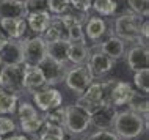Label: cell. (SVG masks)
<instances>
[{"mask_svg":"<svg viewBox=\"0 0 149 140\" xmlns=\"http://www.w3.org/2000/svg\"><path fill=\"white\" fill-rule=\"evenodd\" d=\"M0 140H2V139H0Z\"/></svg>","mask_w":149,"mask_h":140,"instance_id":"obj_44","label":"cell"},{"mask_svg":"<svg viewBox=\"0 0 149 140\" xmlns=\"http://www.w3.org/2000/svg\"><path fill=\"white\" fill-rule=\"evenodd\" d=\"M44 123L47 125H54L58 127H64V121H66V107H58V109L49 110L42 115Z\"/></svg>","mask_w":149,"mask_h":140,"instance_id":"obj_28","label":"cell"},{"mask_svg":"<svg viewBox=\"0 0 149 140\" xmlns=\"http://www.w3.org/2000/svg\"><path fill=\"white\" fill-rule=\"evenodd\" d=\"M68 41L86 44V36L83 32V25H69L68 27Z\"/></svg>","mask_w":149,"mask_h":140,"instance_id":"obj_35","label":"cell"},{"mask_svg":"<svg viewBox=\"0 0 149 140\" xmlns=\"http://www.w3.org/2000/svg\"><path fill=\"white\" fill-rule=\"evenodd\" d=\"M19 106V94L0 87V115H13Z\"/></svg>","mask_w":149,"mask_h":140,"instance_id":"obj_23","label":"cell"},{"mask_svg":"<svg viewBox=\"0 0 149 140\" xmlns=\"http://www.w3.org/2000/svg\"><path fill=\"white\" fill-rule=\"evenodd\" d=\"M83 32L88 39H91V43H100L104 38V35L108 32V24L104 18L100 16H88L85 25H83Z\"/></svg>","mask_w":149,"mask_h":140,"instance_id":"obj_15","label":"cell"},{"mask_svg":"<svg viewBox=\"0 0 149 140\" xmlns=\"http://www.w3.org/2000/svg\"><path fill=\"white\" fill-rule=\"evenodd\" d=\"M16 113H17V120L19 123H24L27 120H31L35 117H38V109L30 102H19L17 109H16Z\"/></svg>","mask_w":149,"mask_h":140,"instance_id":"obj_29","label":"cell"},{"mask_svg":"<svg viewBox=\"0 0 149 140\" xmlns=\"http://www.w3.org/2000/svg\"><path fill=\"white\" fill-rule=\"evenodd\" d=\"M50 19H52V14L49 11H39V13L29 14L25 18V21H27V27L31 32H35L38 35H42L47 30V27H49Z\"/></svg>","mask_w":149,"mask_h":140,"instance_id":"obj_22","label":"cell"},{"mask_svg":"<svg viewBox=\"0 0 149 140\" xmlns=\"http://www.w3.org/2000/svg\"><path fill=\"white\" fill-rule=\"evenodd\" d=\"M27 21L17 18H2L0 19V30L8 39H22L27 32Z\"/></svg>","mask_w":149,"mask_h":140,"instance_id":"obj_16","label":"cell"},{"mask_svg":"<svg viewBox=\"0 0 149 140\" xmlns=\"http://www.w3.org/2000/svg\"><path fill=\"white\" fill-rule=\"evenodd\" d=\"M121 0H94L91 10L100 16H113L119 11Z\"/></svg>","mask_w":149,"mask_h":140,"instance_id":"obj_26","label":"cell"},{"mask_svg":"<svg viewBox=\"0 0 149 140\" xmlns=\"http://www.w3.org/2000/svg\"><path fill=\"white\" fill-rule=\"evenodd\" d=\"M42 123H44L42 117H41V115H38V117H35L31 120H27V121H24V123H19V126H21V129H22L24 134H29L30 137H35V135L41 131Z\"/></svg>","mask_w":149,"mask_h":140,"instance_id":"obj_30","label":"cell"},{"mask_svg":"<svg viewBox=\"0 0 149 140\" xmlns=\"http://www.w3.org/2000/svg\"><path fill=\"white\" fill-rule=\"evenodd\" d=\"M47 6L52 16H61L71 8V0H47Z\"/></svg>","mask_w":149,"mask_h":140,"instance_id":"obj_32","label":"cell"},{"mask_svg":"<svg viewBox=\"0 0 149 140\" xmlns=\"http://www.w3.org/2000/svg\"><path fill=\"white\" fill-rule=\"evenodd\" d=\"M16 121L10 117H5V115H0V139L8 137V135L16 132Z\"/></svg>","mask_w":149,"mask_h":140,"instance_id":"obj_36","label":"cell"},{"mask_svg":"<svg viewBox=\"0 0 149 140\" xmlns=\"http://www.w3.org/2000/svg\"><path fill=\"white\" fill-rule=\"evenodd\" d=\"M0 60L3 65H22V43L21 39H6L0 47Z\"/></svg>","mask_w":149,"mask_h":140,"instance_id":"obj_14","label":"cell"},{"mask_svg":"<svg viewBox=\"0 0 149 140\" xmlns=\"http://www.w3.org/2000/svg\"><path fill=\"white\" fill-rule=\"evenodd\" d=\"M134 82H135L136 90H140L144 94H148L149 93V69L136 71L134 76Z\"/></svg>","mask_w":149,"mask_h":140,"instance_id":"obj_33","label":"cell"},{"mask_svg":"<svg viewBox=\"0 0 149 140\" xmlns=\"http://www.w3.org/2000/svg\"><path fill=\"white\" fill-rule=\"evenodd\" d=\"M24 63L22 65H3L0 69L2 87L13 93L21 94L24 90Z\"/></svg>","mask_w":149,"mask_h":140,"instance_id":"obj_6","label":"cell"},{"mask_svg":"<svg viewBox=\"0 0 149 140\" xmlns=\"http://www.w3.org/2000/svg\"><path fill=\"white\" fill-rule=\"evenodd\" d=\"M2 140H31L30 137H27V135H17V134H11L8 135V137H3Z\"/></svg>","mask_w":149,"mask_h":140,"instance_id":"obj_40","label":"cell"},{"mask_svg":"<svg viewBox=\"0 0 149 140\" xmlns=\"http://www.w3.org/2000/svg\"><path fill=\"white\" fill-rule=\"evenodd\" d=\"M6 39H8V38H6V36H5V35H3V33H2V30H0V47H2V46H3V43H5V41H6Z\"/></svg>","mask_w":149,"mask_h":140,"instance_id":"obj_41","label":"cell"},{"mask_svg":"<svg viewBox=\"0 0 149 140\" xmlns=\"http://www.w3.org/2000/svg\"><path fill=\"white\" fill-rule=\"evenodd\" d=\"M64 137H66L64 127H58V126H54V125L42 123L41 131L31 139L33 140H64Z\"/></svg>","mask_w":149,"mask_h":140,"instance_id":"obj_25","label":"cell"},{"mask_svg":"<svg viewBox=\"0 0 149 140\" xmlns=\"http://www.w3.org/2000/svg\"><path fill=\"white\" fill-rule=\"evenodd\" d=\"M86 140H121L113 131H96L94 134L88 135Z\"/></svg>","mask_w":149,"mask_h":140,"instance_id":"obj_38","label":"cell"},{"mask_svg":"<svg viewBox=\"0 0 149 140\" xmlns=\"http://www.w3.org/2000/svg\"><path fill=\"white\" fill-rule=\"evenodd\" d=\"M2 66H3V63H2V60H0V69H2Z\"/></svg>","mask_w":149,"mask_h":140,"instance_id":"obj_42","label":"cell"},{"mask_svg":"<svg viewBox=\"0 0 149 140\" xmlns=\"http://www.w3.org/2000/svg\"><path fill=\"white\" fill-rule=\"evenodd\" d=\"M126 62L129 68L134 73L141 69H148L149 66V50L148 46H141V44H134L129 50H126Z\"/></svg>","mask_w":149,"mask_h":140,"instance_id":"obj_12","label":"cell"},{"mask_svg":"<svg viewBox=\"0 0 149 140\" xmlns=\"http://www.w3.org/2000/svg\"><path fill=\"white\" fill-rule=\"evenodd\" d=\"M24 90L29 91V93L33 94L35 91L44 88L46 85V80H44V76L41 73L38 66H29L24 65Z\"/></svg>","mask_w":149,"mask_h":140,"instance_id":"obj_17","label":"cell"},{"mask_svg":"<svg viewBox=\"0 0 149 140\" xmlns=\"http://www.w3.org/2000/svg\"><path fill=\"white\" fill-rule=\"evenodd\" d=\"M118 109L111 104H104L96 112L91 113V126H94L97 131H111L115 125Z\"/></svg>","mask_w":149,"mask_h":140,"instance_id":"obj_10","label":"cell"},{"mask_svg":"<svg viewBox=\"0 0 149 140\" xmlns=\"http://www.w3.org/2000/svg\"><path fill=\"white\" fill-rule=\"evenodd\" d=\"M30 139H31V137H30ZM31 140H33V139H31Z\"/></svg>","mask_w":149,"mask_h":140,"instance_id":"obj_43","label":"cell"},{"mask_svg":"<svg viewBox=\"0 0 149 140\" xmlns=\"http://www.w3.org/2000/svg\"><path fill=\"white\" fill-rule=\"evenodd\" d=\"M75 104L80 106V107H83L90 115L93 113V112L97 110L99 107H102L104 104H108V102H105V99H104L102 82H93L91 85L79 96V99H77Z\"/></svg>","mask_w":149,"mask_h":140,"instance_id":"obj_7","label":"cell"},{"mask_svg":"<svg viewBox=\"0 0 149 140\" xmlns=\"http://www.w3.org/2000/svg\"><path fill=\"white\" fill-rule=\"evenodd\" d=\"M129 11L138 14L140 18L148 19L149 16V0H126Z\"/></svg>","mask_w":149,"mask_h":140,"instance_id":"obj_31","label":"cell"},{"mask_svg":"<svg viewBox=\"0 0 149 140\" xmlns=\"http://www.w3.org/2000/svg\"><path fill=\"white\" fill-rule=\"evenodd\" d=\"M129 106V110H132V112H135V113H138V115H141V117L146 118L148 117V112H149V102H148V98H140V99H136V96L134 99H132L130 102L127 104Z\"/></svg>","mask_w":149,"mask_h":140,"instance_id":"obj_34","label":"cell"},{"mask_svg":"<svg viewBox=\"0 0 149 140\" xmlns=\"http://www.w3.org/2000/svg\"><path fill=\"white\" fill-rule=\"evenodd\" d=\"M91 126V115L77 104L66 106V121L64 131L69 134H83Z\"/></svg>","mask_w":149,"mask_h":140,"instance_id":"obj_3","label":"cell"},{"mask_svg":"<svg viewBox=\"0 0 149 140\" xmlns=\"http://www.w3.org/2000/svg\"><path fill=\"white\" fill-rule=\"evenodd\" d=\"M60 19L63 21V24L66 25V29L69 25H85L86 19H88V13H83V11H79L75 8H69L64 14L60 16Z\"/></svg>","mask_w":149,"mask_h":140,"instance_id":"obj_27","label":"cell"},{"mask_svg":"<svg viewBox=\"0 0 149 140\" xmlns=\"http://www.w3.org/2000/svg\"><path fill=\"white\" fill-rule=\"evenodd\" d=\"M146 129H148V117L144 118L141 115L127 109V110L118 112L111 131L119 139L132 140V139H136L141 134H144Z\"/></svg>","mask_w":149,"mask_h":140,"instance_id":"obj_2","label":"cell"},{"mask_svg":"<svg viewBox=\"0 0 149 140\" xmlns=\"http://www.w3.org/2000/svg\"><path fill=\"white\" fill-rule=\"evenodd\" d=\"M68 50H69V41L58 39L54 43H46V54L47 57L58 63L68 65Z\"/></svg>","mask_w":149,"mask_h":140,"instance_id":"obj_21","label":"cell"},{"mask_svg":"<svg viewBox=\"0 0 149 140\" xmlns=\"http://www.w3.org/2000/svg\"><path fill=\"white\" fill-rule=\"evenodd\" d=\"M91 50L86 44H80V43H69V50H68V62L72 65H85L88 62Z\"/></svg>","mask_w":149,"mask_h":140,"instance_id":"obj_24","label":"cell"},{"mask_svg":"<svg viewBox=\"0 0 149 140\" xmlns=\"http://www.w3.org/2000/svg\"><path fill=\"white\" fill-rule=\"evenodd\" d=\"M33 102H35L36 109L46 113V112H49V110L61 107L63 96L58 90H55L54 87H44V88L33 93Z\"/></svg>","mask_w":149,"mask_h":140,"instance_id":"obj_9","label":"cell"},{"mask_svg":"<svg viewBox=\"0 0 149 140\" xmlns=\"http://www.w3.org/2000/svg\"><path fill=\"white\" fill-rule=\"evenodd\" d=\"M141 38L144 41H148V38H149V22H148V19H144L143 24H141Z\"/></svg>","mask_w":149,"mask_h":140,"instance_id":"obj_39","label":"cell"},{"mask_svg":"<svg viewBox=\"0 0 149 140\" xmlns=\"http://www.w3.org/2000/svg\"><path fill=\"white\" fill-rule=\"evenodd\" d=\"M85 65L90 68V71L93 73V76H94V79H97V77H102V76L110 73L115 66V62L111 58H108L107 55H104L102 52L97 49V50L93 52V54H90L88 62Z\"/></svg>","mask_w":149,"mask_h":140,"instance_id":"obj_13","label":"cell"},{"mask_svg":"<svg viewBox=\"0 0 149 140\" xmlns=\"http://www.w3.org/2000/svg\"><path fill=\"white\" fill-rule=\"evenodd\" d=\"M41 36L46 43H54V41H58V39H66L68 41V29L60 19V16H52L49 27Z\"/></svg>","mask_w":149,"mask_h":140,"instance_id":"obj_19","label":"cell"},{"mask_svg":"<svg viewBox=\"0 0 149 140\" xmlns=\"http://www.w3.org/2000/svg\"><path fill=\"white\" fill-rule=\"evenodd\" d=\"M136 94H138V93H136V90H135L129 82L116 80V83L113 85V88H111V93H110V99H108V102L118 109V107L127 106V104L130 102Z\"/></svg>","mask_w":149,"mask_h":140,"instance_id":"obj_11","label":"cell"},{"mask_svg":"<svg viewBox=\"0 0 149 140\" xmlns=\"http://www.w3.org/2000/svg\"><path fill=\"white\" fill-rule=\"evenodd\" d=\"M94 82V76L90 71L86 65H79L74 68H69L64 77V83L71 91L77 93L79 96L85 91L91 83Z\"/></svg>","mask_w":149,"mask_h":140,"instance_id":"obj_4","label":"cell"},{"mask_svg":"<svg viewBox=\"0 0 149 140\" xmlns=\"http://www.w3.org/2000/svg\"><path fill=\"white\" fill-rule=\"evenodd\" d=\"M22 43V58L24 65L38 66L39 63L46 58V41L42 36H35L29 39H21Z\"/></svg>","mask_w":149,"mask_h":140,"instance_id":"obj_5","label":"cell"},{"mask_svg":"<svg viewBox=\"0 0 149 140\" xmlns=\"http://www.w3.org/2000/svg\"><path fill=\"white\" fill-rule=\"evenodd\" d=\"M144 19L138 14L126 11L119 14L113 22V35L123 39L124 43H134V44L148 46V41L141 38V24Z\"/></svg>","mask_w":149,"mask_h":140,"instance_id":"obj_1","label":"cell"},{"mask_svg":"<svg viewBox=\"0 0 149 140\" xmlns=\"http://www.w3.org/2000/svg\"><path fill=\"white\" fill-rule=\"evenodd\" d=\"M97 49L102 52L104 55H107L108 58H111L113 62L123 58L124 54H126V43L123 39H119L118 36L111 35L110 38H107L105 41H100Z\"/></svg>","mask_w":149,"mask_h":140,"instance_id":"obj_18","label":"cell"},{"mask_svg":"<svg viewBox=\"0 0 149 140\" xmlns=\"http://www.w3.org/2000/svg\"><path fill=\"white\" fill-rule=\"evenodd\" d=\"M24 6H25L27 16L33 13H39V11H49L47 0H24Z\"/></svg>","mask_w":149,"mask_h":140,"instance_id":"obj_37","label":"cell"},{"mask_svg":"<svg viewBox=\"0 0 149 140\" xmlns=\"http://www.w3.org/2000/svg\"><path fill=\"white\" fill-rule=\"evenodd\" d=\"M2 18L25 19L27 13L24 0H0V19Z\"/></svg>","mask_w":149,"mask_h":140,"instance_id":"obj_20","label":"cell"},{"mask_svg":"<svg viewBox=\"0 0 149 140\" xmlns=\"http://www.w3.org/2000/svg\"><path fill=\"white\" fill-rule=\"evenodd\" d=\"M38 68L41 69L47 87H54V85H58V83L64 82L66 73H68V69H69L68 65L55 62V60L49 58L47 55H46V58H44L42 62L38 65Z\"/></svg>","mask_w":149,"mask_h":140,"instance_id":"obj_8","label":"cell"}]
</instances>
